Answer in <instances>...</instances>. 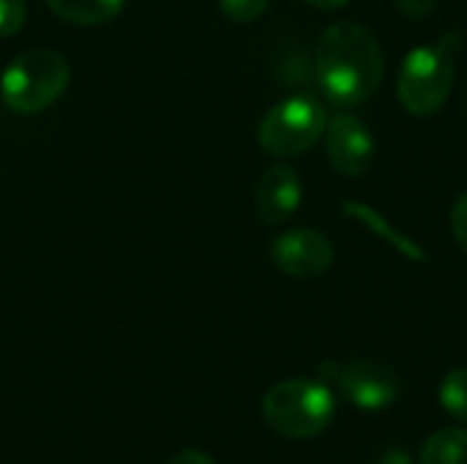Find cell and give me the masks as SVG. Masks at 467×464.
Instances as JSON below:
<instances>
[{
	"instance_id": "obj_1",
	"label": "cell",
	"mask_w": 467,
	"mask_h": 464,
	"mask_svg": "<svg viewBox=\"0 0 467 464\" xmlns=\"http://www.w3.org/2000/svg\"><path fill=\"white\" fill-rule=\"evenodd\" d=\"M386 57L375 33L358 22H337L323 30L315 49V74L323 96L348 109L375 96Z\"/></svg>"
},
{
	"instance_id": "obj_2",
	"label": "cell",
	"mask_w": 467,
	"mask_h": 464,
	"mask_svg": "<svg viewBox=\"0 0 467 464\" xmlns=\"http://www.w3.org/2000/svg\"><path fill=\"white\" fill-rule=\"evenodd\" d=\"M460 46V33H446L435 44H421L408 52L397 77V96L410 115H435L449 101L457 77Z\"/></svg>"
},
{
	"instance_id": "obj_3",
	"label": "cell",
	"mask_w": 467,
	"mask_h": 464,
	"mask_svg": "<svg viewBox=\"0 0 467 464\" xmlns=\"http://www.w3.org/2000/svg\"><path fill=\"white\" fill-rule=\"evenodd\" d=\"M337 413L328 383L293 377L271 386L263 397V416L268 427L290 440H309L323 435Z\"/></svg>"
},
{
	"instance_id": "obj_4",
	"label": "cell",
	"mask_w": 467,
	"mask_h": 464,
	"mask_svg": "<svg viewBox=\"0 0 467 464\" xmlns=\"http://www.w3.org/2000/svg\"><path fill=\"white\" fill-rule=\"evenodd\" d=\"M71 66L55 49H30L16 55L0 74V101L16 115L49 109L68 88Z\"/></svg>"
},
{
	"instance_id": "obj_5",
	"label": "cell",
	"mask_w": 467,
	"mask_h": 464,
	"mask_svg": "<svg viewBox=\"0 0 467 464\" xmlns=\"http://www.w3.org/2000/svg\"><path fill=\"white\" fill-rule=\"evenodd\" d=\"M328 112L309 93H296L274 104L257 126V142L276 159L301 156L326 134Z\"/></svg>"
},
{
	"instance_id": "obj_6",
	"label": "cell",
	"mask_w": 467,
	"mask_h": 464,
	"mask_svg": "<svg viewBox=\"0 0 467 464\" xmlns=\"http://www.w3.org/2000/svg\"><path fill=\"white\" fill-rule=\"evenodd\" d=\"M326 153L331 167L345 178H361L372 170L378 145L369 126L353 112H337L326 126Z\"/></svg>"
},
{
	"instance_id": "obj_7",
	"label": "cell",
	"mask_w": 467,
	"mask_h": 464,
	"mask_svg": "<svg viewBox=\"0 0 467 464\" xmlns=\"http://www.w3.org/2000/svg\"><path fill=\"white\" fill-rule=\"evenodd\" d=\"M271 263L293 279H317L334 265V243L312 227H296L274 238Z\"/></svg>"
},
{
	"instance_id": "obj_8",
	"label": "cell",
	"mask_w": 467,
	"mask_h": 464,
	"mask_svg": "<svg viewBox=\"0 0 467 464\" xmlns=\"http://www.w3.org/2000/svg\"><path fill=\"white\" fill-rule=\"evenodd\" d=\"M337 386L350 405L369 410V413L391 407L402 391L397 372L389 364L372 361V358H361V361H350L339 366Z\"/></svg>"
},
{
	"instance_id": "obj_9",
	"label": "cell",
	"mask_w": 467,
	"mask_h": 464,
	"mask_svg": "<svg viewBox=\"0 0 467 464\" xmlns=\"http://www.w3.org/2000/svg\"><path fill=\"white\" fill-rule=\"evenodd\" d=\"M301 200H304L301 175L296 167H290L285 161L268 167L254 191L257 216L268 227H279V224L290 222L296 216V211L301 208Z\"/></svg>"
},
{
	"instance_id": "obj_10",
	"label": "cell",
	"mask_w": 467,
	"mask_h": 464,
	"mask_svg": "<svg viewBox=\"0 0 467 464\" xmlns=\"http://www.w3.org/2000/svg\"><path fill=\"white\" fill-rule=\"evenodd\" d=\"M47 5L57 19L68 25L90 27L115 19L126 5V0H47Z\"/></svg>"
},
{
	"instance_id": "obj_11",
	"label": "cell",
	"mask_w": 467,
	"mask_h": 464,
	"mask_svg": "<svg viewBox=\"0 0 467 464\" xmlns=\"http://www.w3.org/2000/svg\"><path fill=\"white\" fill-rule=\"evenodd\" d=\"M421 464H467V429H438L421 446Z\"/></svg>"
},
{
	"instance_id": "obj_12",
	"label": "cell",
	"mask_w": 467,
	"mask_h": 464,
	"mask_svg": "<svg viewBox=\"0 0 467 464\" xmlns=\"http://www.w3.org/2000/svg\"><path fill=\"white\" fill-rule=\"evenodd\" d=\"M441 405L467 427V369H454L441 383Z\"/></svg>"
},
{
	"instance_id": "obj_13",
	"label": "cell",
	"mask_w": 467,
	"mask_h": 464,
	"mask_svg": "<svg viewBox=\"0 0 467 464\" xmlns=\"http://www.w3.org/2000/svg\"><path fill=\"white\" fill-rule=\"evenodd\" d=\"M268 3L271 0H219V8L230 22L249 25V22H254V19H260L265 14Z\"/></svg>"
},
{
	"instance_id": "obj_14",
	"label": "cell",
	"mask_w": 467,
	"mask_h": 464,
	"mask_svg": "<svg viewBox=\"0 0 467 464\" xmlns=\"http://www.w3.org/2000/svg\"><path fill=\"white\" fill-rule=\"evenodd\" d=\"M27 16L25 0H0V38H8L22 30Z\"/></svg>"
},
{
	"instance_id": "obj_15",
	"label": "cell",
	"mask_w": 467,
	"mask_h": 464,
	"mask_svg": "<svg viewBox=\"0 0 467 464\" xmlns=\"http://www.w3.org/2000/svg\"><path fill=\"white\" fill-rule=\"evenodd\" d=\"M451 232H454V241L460 243V249L467 252V191L457 197V202L451 208Z\"/></svg>"
},
{
	"instance_id": "obj_16",
	"label": "cell",
	"mask_w": 467,
	"mask_h": 464,
	"mask_svg": "<svg viewBox=\"0 0 467 464\" xmlns=\"http://www.w3.org/2000/svg\"><path fill=\"white\" fill-rule=\"evenodd\" d=\"M394 3H397V11L410 16V19L430 16L438 8V0H394Z\"/></svg>"
},
{
	"instance_id": "obj_17",
	"label": "cell",
	"mask_w": 467,
	"mask_h": 464,
	"mask_svg": "<svg viewBox=\"0 0 467 464\" xmlns=\"http://www.w3.org/2000/svg\"><path fill=\"white\" fill-rule=\"evenodd\" d=\"M170 464H213V459L202 451H181L178 457H172Z\"/></svg>"
},
{
	"instance_id": "obj_18",
	"label": "cell",
	"mask_w": 467,
	"mask_h": 464,
	"mask_svg": "<svg viewBox=\"0 0 467 464\" xmlns=\"http://www.w3.org/2000/svg\"><path fill=\"white\" fill-rule=\"evenodd\" d=\"M375 464H413V459H410V454L402 451V449H389V451H383V454L378 457V462Z\"/></svg>"
},
{
	"instance_id": "obj_19",
	"label": "cell",
	"mask_w": 467,
	"mask_h": 464,
	"mask_svg": "<svg viewBox=\"0 0 467 464\" xmlns=\"http://www.w3.org/2000/svg\"><path fill=\"white\" fill-rule=\"evenodd\" d=\"M306 5H315V8H323V11H337V8H345L350 0H301Z\"/></svg>"
}]
</instances>
